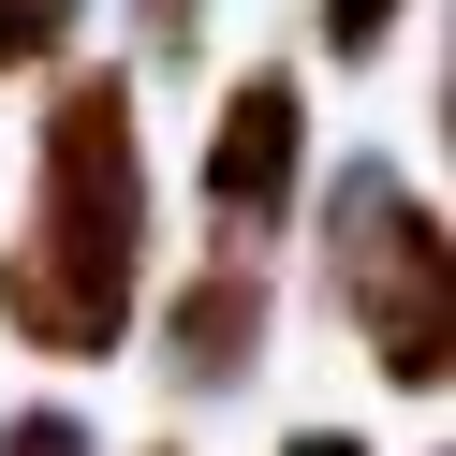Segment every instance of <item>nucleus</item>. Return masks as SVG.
<instances>
[{
  "instance_id": "obj_10",
  "label": "nucleus",
  "mask_w": 456,
  "mask_h": 456,
  "mask_svg": "<svg viewBox=\"0 0 456 456\" xmlns=\"http://www.w3.org/2000/svg\"><path fill=\"white\" fill-rule=\"evenodd\" d=\"M148 456H177V442H148Z\"/></svg>"
},
{
  "instance_id": "obj_2",
  "label": "nucleus",
  "mask_w": 456,
  "mask_h": 456,
  "mask_svg": "<svg viewBox=\"0 0 456 456\" xmlns=\"http://www.w3.org/2000/svg\"><path fill=\"white\" fill-rule=\"evenodd\" d=\"M324 295H338V324L368 338V368L397 397L456 383V221L397 162H338L324 177Z\"/></svg>"
},
{
  "instance_id": "obj_5",
  "label": "nucleus",
  "mask_w": 456,
  "mask_h": 456,
  "mask_svg": "<svg viewBox=\"0 0 456 456\" xmlns=\"http://www.w3.org/2000/svg\"><path fill=\"white\" fill-rule=\"evenodd\" d=\"M74 15H89V0H0V89H15V74H60Z\"/></svg>"
},
{
  "instance_id": "obj_8",
  "label": "nucleus",
  "mask_w": 456,
  "mask_h": 456,
  "mask_svg": "<svg viewBox=\"0 0 456 456\" xmlns=\"http://www.w3.org/2000/svg\"><path fill=\"white\" fill-rule=\"evenodd\" d=\"M0 456H103V442H89V412L30 397V412H0Z\"/></svg>"
},
{
  "instance_id": "obj_3",
  "label": "nucleus",
  "mask_w": 456,
  "mask_h": 456,
  "mask_svg": "<svg viewBox=\"0 0 456 456\" xmlns=\"http://www.w3.org/2000/svg\"><path fill=\"white\" fill-rule=\"evenodd\" d=\"M191 191H207V250H250V265H265V236L309 207V89L280 60H250L236 89H221Z\"/></svg>"
},
{
  "instance_id": "obj_9",
  "label": "nucleus",
  "mask_w": 456,
  "mask_h": 456,
  "mask_svg": "<svg viewBox=\"0 0 456 456\" xmlns=\"http://www.w3.org/2000/svg\"><path fill=\"white\" fill-rule=\"evenodd\" d=\"M280 456H368V427H295Z\"/></svg>"
},
{
  "instance_id": "obj_4",
  "label": "nucleus",
  "mask_w": 456,
  "mask_h": 456,
  "mask_svg": "<svg viewBox=\"0 0 456 456\" xmlns=\"http://www.w3.org/2000/svg\"><path fill=\"white\" fill-rule=\"evenodd\" d=\"M148 324H162V383L177 397H236L265 368V338H280V295H265L250 250H207L177 295H148Z\"/></svg>"
},
{
  "instance_id": "obj_1",
  "label": "nucleus",
  "mask_w": 456,
  "mask_h": 456,
  "mask_svg": "<svg viewBox=\"0 0 456 456\" xmlns=\"http://www.w3.org/2000/svg\"><path fill=\"white\" fill-rule=\"evenodd\" d=\"M0 324L30 338L45 368H103L148 324V118H133L118 60H89V74L45 89L30 221L0 250Z\"/></svg>"
},
{
  "instance_id": "obj_7",
  "label": "nucleus",
  "mask_w": 456,
  "mask_h": 456,
  "mask_svg": "<svg viewBox=\"0 0 456 456\" xmlns=\"http://www.w3.org/2000/svg\"><path fill=\"white\" fill-rule=\"evenodd\" d=\"M397 15H412V0H309V30H324V60H383V45H397Z\"/></svg>"
},
{
  "instance_id": "obj_6",
  "label": "nucleus",
  "mask_w": 456,
  "mask_h": 456,
  "mask_svg": "<svg viewBox=\"0 0 456 456\" xmlns=\"http://www.w3.org/2000/svg\"><path fill=\"white\" fill-rule=\"evenodd\" d=\"M133 74H207V0H133Z\"/></svg>"
}]
</instances>
